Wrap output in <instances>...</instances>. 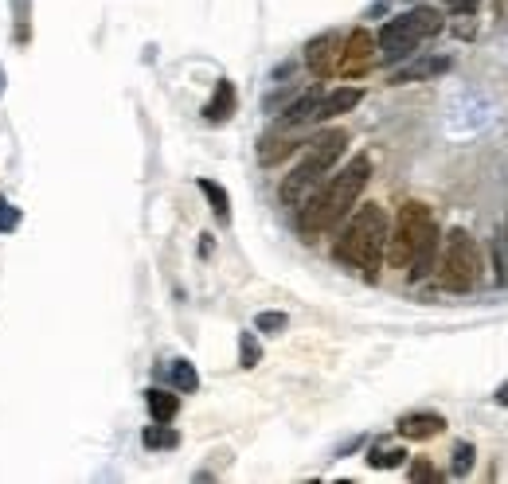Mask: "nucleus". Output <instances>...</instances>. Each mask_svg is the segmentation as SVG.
I'll return each mask as SVG.
<instances>
[{"label": "nucleus", "instance_id": "nucleus-1", "mask_svg": "<svg viewBox=\"0 0 508 484\" xmlns=\"http://www.w3.org/2000/svg\"><path fill=\"white\" fill-rule=\"evenodd\" d=\"M368 180H372V157L368 152H356L345 169L337 176H328V180L298 207V227L305 239L313 242L317 234L340 227V219H348V211L356 207V199L364 187H368Z\"/></svg>", "mask_w": 508, "mask_h": 484}, {"label": "nucleus", "instance_id": "nucleus-2", "mask_svg": "<svg viewBox=\"0 0 508 484\" xmlns=\"http://www.w3.org/2000/svg\"><path fill=\"white\" fill-rule=\"evenodd\" d=\"M387 251V211L380 204H364L356 215L348 219V227L337 239V262L360 269L368 281L380 278Z\"/></svg>", "mask_w": 508, "mask_h": 484}, {"label": "nucleus", "instance_id": "nucleus-3", "mask_svg": "<svg viewBox=\"0 0 508 484\" xmlns=\"http://www.w3.org/2000/svg\"><path fill=\"white\" fill-rule=\"evenodd\" d=\"M348 149V133L345 129H325V133H317L313 141H305V157L301 164L293 169L286 180H282V204L286 207H301L305 199H309L317 187L325 184V176L333 172V164L345 157Z\"/></svg>", "mask_w": 508, "mask_h": 484}, {"label": "nucleus", "instance_id": "nucleus-4", "mask_svg": "<svg viewBox=\"0 0 508 484\" xmlns=\"http://www.w3.org/2000/svg\"><path fill=\"white\" fill-rule=\"evenodd\" d=\"M439 32H442V12L430 5H419L383 23L380 35H375V51H380L383 63H403V59L419 51V43L434 40Z\"/></svg>", "mask_w": 508, "mask_h": 484}, {"label": "nucleus", "instance_id": "nucleus-5", "mask_svg": "<svg viewBox=\"0 0 508 484\" xmlns=\"http://www.w3.org/2000/svg\"><path fill=\"white\" fill-rule=\"evenodd\" d=\"M430 234H439L434 211L427 204H419V199H407V204L399 207V215H395V227H387V251H383V258L395 269H407L411 258L419 254V246L427 242Z\"/></svg>", "mask_w": 508, "mask_h": 484}, {"label": "nucleus", "instance_id": "nucleus-6", "mask_svg": "<svg viewBox=\"0 0 508 484\" xmlns=\"http://www.w3.org/2000/svg\"><path fill=\"white\" fill-rule=\"evenodd\" d=\"M442 246V258H439V281L450 293H469L481 281V251H477V239L469 234L466 227H454Z\"/></svg>", "mask_w": 508, "mask_h": 484}, {"label": "nucleus", "instance_id": "nucleus-7", "mask_svg": "<svg viewBox=\"0 0 508 484\" xmlns=\"http://www.w3.org/2000/svg\"><path fill=\"white\" fill-rule=\"evenodd\" d=\"M375 63V35L368 28H356L345 35V43H340V63H337V75L345 78H360L368 75Z\"/></svg>", "mask_w": 508, "mask_h": 484}, {"label": "nucleus", "instance_id": "nucleus-8", "mask_svg": "<svg viewBox=\"0 0 508 484\" xmlns=\"http://www.w3.org/2000/svg\"><path fill=\"white\" fill-rule=\"evenodd\" d=\"M340 35L337 32H321L317 40L305 43V67L313 70L317 78H333L337 75V63H340Z\"/></svg>", "mask_w": 508, "mask_h": 484}, {"label": "nucleus", "instance_id": "nucleus-9", "mask_svg": "<svg viewBox=\"0 0 508 484\" xmlns=\"http://www.w3.org/2000/svg\"><path fill=\"white\" fill-rule=\"evenodd\" d=\"M360 98H364L360 87H337V90H328V94H321V102H317V117H313V122H328V117H340V114L356 110Z\"/></svg>", "mask_w": 508, "mask_h": 484}, {"label": "nucleus", "instance_id": "nucleus-10", "mask_svg": "<svg viewBox=\"0 0 508 484\" xmlns=\"http://www.w3.org/2000/svg\"><path fill=\"white\" fill-rule=\"evenodd\" d=\"M446 430V418L434 415V410H415V415H403L399 418V434H403L407 442H427L434 434Z\"/></svg>", "mask_w": 508, "mask_h": 484}, {"label": "nucleus", "instance_id": "nucleus-11", "mask_svg": "<svg viewBox=\"0 0 508 484\" xmlns=\"http://www.w3.org/2000/svg\"><path fill=\"white\" fill-rule=\"evenodd\" d=\"M321 87H309V90H305L301 94V98L298 102H290L286 105V110H282V129H298V125H309L313 122V117H317V102H321Z\"/></svg>", "mask_w": 508, "mask_h": 484}, {"label": "nucleus", "instance_id": "nucleus-12", "mask_svg": "<svg viewBox=\"0 0 508 484\" xmlns=\"http://www.w3.org/2000/svg\"><path fill=\"white\" fill-rule=\"evenodd\" d=\"M301 141L290 133V129H282L278 125V133H266L263 137V145H258V160L263 164H278V160H286L290 152H298Z\"/></svg>", "mask_w": 508, "mask_h": 484}, {"label": "nucleus", "instance_id": "nucleus-13", "mask_svg": "<svg viewBox=\"0 0 508 484\" xmlns=\"http://www.w3.org/2000/svg\"><path fill=\"white\" fill-rule=\"evenodd\" d=\"M235 102H239V98H235V87H231L227 78H219L216 82V94H211V102L204 105V117H208V122H227V117L235 114Z\"/></svg>", "mask_w": 508, "mask_h": 484}, {"label": "nucleus", "instance_id": "nucleus-14", "mask_svg": "<svg viewBox=\"0 0 508 484\" xmlns=\"http://www.w3.org/2000/svg\"><path fill=\"white\" fill-rule=\"evenodd\" d=\"M145 406H149L152 422H172L176 415H180V398H176L172 391H161V387L145 391Z\"/></svg>", "mask_w": 508, "mask_h": 484}, {"label": "nucleus", "instance_id": "nucleus-15", "mask_svg": "<svg viewBox=\"0 0 508 484\" xmlns=\"http://www.w3.org/2000/svg\"><path fill=\"white\" fill-rule=\"evenodd\" d=\"M442 70H450V59H419V63H411V67H403V70H395L392 82H395V87H403V82H419V78L442 75Z\"/></svg>", "mask_w": 508, "mask_h": 484}, {"label": "nucleus", "instance_id": "nucleus-16", "mask_svg": "<svg viewBox=\"0 0 508 484\" xmlns=\"http://www.w3.org/2000/svg\"><path fill=\"white\" fill-rule=\"evenodd\" d=\"M141 442H145V450H176V445H180V434H176L169 422H152V426H145V434H141Z\"/></svg>", "mask_w": 508, "mask_h": 484}, {"label": "nucleus", "instance_id": "nucleus-17", "mask_svg": "<svg viewBox=\"0 0 508 484\" xmlns=\"http://www.w3.org/2000/svg\"><path fill=\"white\" fill-rule=\"evenodd\" d=\"M199 192L208 196V204H211V211H216L219 223H231V196H227V187L216 184V180H199Z\"/></svg>", "mask_w": 508, "mask_h": 484}, {"label": "nucleus", "instance_id": "nucleus-18", "mask_svg": "<svg viewBox=\"0 0 508 484\" xmlns=\"http://www.w3.org/2000/svg\"><path fill=\"white\" fill-rule=\"evenodd\" d=\"M169 379H172V387H176V391H184V395H192L196 387H199V375H196V368H192V363H188V360H172Z\"/></svg>", "mask_w": 508, "mask_h": 484}, {"label": "nucleus", "instance_id": "nucleus-19", "mask_svg": "<svg viewBox=\"0 0 508 484\" xmlns=\"http://www.w3.org/2000/svg\"><path fill=\"white\" fill-rule=\"evenodd\" d=\"M407 461V450L403 445H375V450L368 453V465L372 469H399Z\"/></svg>", "mask_w": 508, "mask_h": 484}, {"label": "nucleus", "instance_id": "nucleus-20", "mask_svg": "<svg viewBox=\"0 0 508 484\" xmlns=\"http://www.w3.org/2000/svg\"><path fill=\"white\" fill-rule=\"evenodd\" d=\"M286 324H290L286 313H258V316H254V328H258V333H270V336L286 333Z\"/></svg>", "mask_w": 508, "mask_h": 484}, {"label": "nucleus", "instance_id": "nucleus-21", "mask_svg": "<svg viewBox=\"0 0 508 484\" xmlns=\"http://www.w3.org/2000/svg\"><path fill=\"white\" fill-rule=\"evenodd\" d=\"M474 469V445L469 442H457L454 445V477H466Z\"/></svg>", "mask_w": 508, "mask_h": 484}, {"label": "nucleus", "instance_id": "nucleus-22", "mask_svg": "<svg viewBox=\"0 0 508 484\" xmlns=\"http://www.w3.org/2000/svg\"><path fill=\"white\" fill-rule=\"evenodd\" d=\"M258 356H263V352H258V340L251 333H243L239 336V360H243V368H254Z\"/></svg>", "mask_w": 508, "mask_h": 484}, {"label": "nucleus", "instance_id": "nucleus-23", "mask_svg": "<svg viewBox=\"0 0 508 484\" xmlns=\"http://www.w3.org/2000/svg\"><path fill=\"white\" fill-rule=\"evenodd\" d=\"M16 227H20V211L8 199H0V231H16Z\"/></svg>", "mask_w": 508, "mask_h": 484}, {"label": "nucleus", "instance_id": "nucleus-24", "mask_svg": "<svg viewBox=\"0 0 508 484\" xmlns=\"http://www.w3.org/2000/svg\"><path fill=\"white\" fill-rule=\"evenodd\" d=\"M439 477L442 473L430 461H415V465H411V480H439Z\"/></svg>", "mask_w": 508, "mask_h": 484}, {"label": "nucleus", "instance_id": "nucleus-25", "mask_svg": "<svg viewBox=\"0 0 508 484\" xmlns=\"http://www.w3.org/2000/svg\"><path fill=\"white\" fill-rule=\"evenodd\" d=\"M446 5H450L454 12H477L481 0H446Z\"/></svg>", "mask_w": 508, "mask_h": 484}, {"label": "nucleus", "instance_id": "nucleus-26", "mask_svg": "<svg viewBox=\"0 0 508 484\" xmlns=\"http://www.w3.org/2000/svg\"><path fill=\"white\" fill-rule=\"evenodd\" d=\"M493 398H497L501 406H508V383H501V387H497V395H493Z\"/></svg>", "mask_w": 508, "mask_h": 484}, {"label": "nucleus", "instance_id": "nucleus-27", "mask_svg": "<svg viewBox=\"0 0 508 484\" xmlns=\"http://www.w3.org/2000/svg\"><path fill=\"white\" fill-rule=\"evenodd\" d=\"M0 90H5V82H0Z\"/></svg>", "mask_w": 508, "mask_h": 484}]
</instances>
